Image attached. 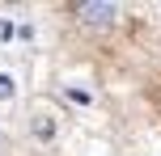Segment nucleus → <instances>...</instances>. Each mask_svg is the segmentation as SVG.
I'll use <instances>...</instances> for the list:
<instances>
[{"label":"nucleus","mask_w":161,"mask_h":156,"mask_svg":"<svg viewBox=\"0 0 161 156\" xmlns=\"http://www.w3.org/2000/svg\"><path fill=\"white\" fill-rule=\"evenodd\" d=\"M76 21L85 25V30H110L114 17H119V8L110 4V0H80V4H72Z\"/></svg>","instance_id":"1"},{"label":"nucleus","mask_w":161,"mask_h":156,"mask_svg":"<svg viewBox=\"0 0 161 156\" xmlns=\"http://www.w3.org/2000/svg\"><path fill=\"white\" fill-rule=\"evenodd\" d=\"M0 97H13V80L8 76H0Z\"/></svg>","instance_id":"2"}]
</instances>
